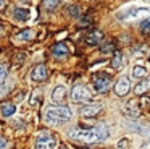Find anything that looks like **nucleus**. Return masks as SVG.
Segmentation results:
<instances>
[{"instance_id": "nucleus-24", "label": "nucleus", "mask_w": 150, "mask_h": 149, "mask_svg": "<svg viewBox=\"0 0 150 149\" xmlns=\"http://www.w3.org/2000/svg\"><path fill=\"white\" fill-rule=\"evenodd\" d=\"M7 76H8V68L5 65H0V83H4Z\"/></svg>"}, {"instance_id": "nucleus-13", "label": "nucleus", "mask_w": 150, "mask_h": 149, "mask_svg": "<svg viewBox=\"0 0 150 149\" xmlns=\"http://www.w3.org/2000/svg\"><path fill=\"white\" fill-rule=\"evenodd\" d=\"M13 16L15 19H18V21H28V19L31 18V11L28 8H15L13 10Z\"/></svg>"}, {"instance_id": "nucleus-10", "label": "nucleus", "mask_w": 150, "mask_h": 149, "mask_svg": "<svg viewBox=\"0 0 150 149\" xmlns=\"http://www.w3.org/2000/svg\"><path fill=\"white\" fill-rule=\"evenodd\" d=\"M68 54H69V49H68V45H66L65 42H58V44H55L53 49H52V55L57 57V58H63Z\"/></svg>"}, {"instance_id": "nucleus-27", "label": "nucleus", "mask_w": 150, "mask_h": 149, "mask_svg": "<svg viewBox=\"0 0 150 149\" xmlns=\"http://www.w3.org/2000/svg\"><path fill=\"white\" fill-rule=\"evenodd\" d=\"M142 104H150V97H142Z\"/></svg>"}, {"instance_id": "nucleus-17", "label": "nucleus", "mask_w": 150, "mask_h": 149, "mask_svg": "<svg viewBox=\"0 0 150 149\" xmlns=\"http://www.w3.org/2000/svg\"><path fill=\"white\" fill-rule=\"evenodd\" d=\"M121 65H123V54L121 52H115V57L111 60V67L118 70V68H121Z\"/></svg>"}, {"instance_id": "nucleus-8", "label": "nucleus", "mask_w": 150, "mask_h": 149, "mask_svg": "<svg viewBox=\"0 0 150 149\" xmlns=\"http://www.w3.org/2000/svg\"><path fill=\"white\" fill-rule=\"evenodd\" d=\"M84 41H86L87 45H98L102 41H103V32L98 31V29H94V31H91L87 36H86Z\"/></svg>"}, {"instance_id": "nucleus-23", "label": "nucleus", "mask_w": 150, "mask_h": 149, "mask_svg": "<svg viewBox=\"0 0 150 149\" xmlns=\"http://www.w3.org/2000/svg\"><path fill=\"white\" fill-rule=\"evenodd\" d=\"M140 32H142L144 36L150 34V21H144L142 24H140Z\"/></svg>"}, {"instance_id": "nucleus-6", "label": "nucleus", "mask_w": 150, "mask_h": 149, "mask_svg": "<svg viewBox=\"0 0 150 149\" xmlns=\"http://www.w3.org/2000/svg\"><path fill=\"white\" fill-rule=\"evenodd\" d=\"M47 76H49V70H47V67L42 63L36 65V67L33 68V71H31V80L37 81V83H39V81H45Z\"/></svg>"}, {"instance_id": "nucleus-12", "label": "nucleus", "mask_w": 150, "mask_h": 149, "mask_svg": "<svg viewBox=\"0 0 150 149\" xmlns=\"http://www.w3.org/2000/svg\"><path fill=\"white\" fill-rule=\"evenodd\" d=\"M65 97H66V87L65 86L60 84V86L53 87V91H52V100H53V102L60 104V102L65 100Z\"/></svg>"}, {"instance_id": "nucleus-14", "label": "nucleus", "mask_w": 150, "mask_h": 149, "mask_svg": "<svg viewBox=\"0 0 150 149\" xmlns=\"http://www.w3.org/2000/svg\"><path fill=\"white\" fill-rule=\"evenodd\" d=\"M147 74V68L144 65H134L132 67V78L139 80V78H145Z\"/></svg>"}, {"instance_id": "nucleus-28", "label": "nucleus", "mask_w": 150, "mask_h": 149, "mask_svg": "<svg viewBox=\"0 0 150 149\" xmlns=\"http://www.w3.org/2000/svg\"><path fill=\"white\" fill-rule=\"evenodd\" d=\"M2 6H4V0H0V8H2Z\"/></svg>"}, {"instance_id": "nucleus-1", "label": "nucleus", "mask_w": 150, "mask_h": 149, "mask_svg": "<svg viewBox=\"0 0 150 149\" xmlns=\"http://www.w3.org/2000/svg\"><path fill=\"white\" fill-rule=\"evenodd\" d=\"M73 117L71 109L68 105H55L45 110V122L50 125H62L69 122Z\"/></svg>"}, {"instance_id": "nucleus-4", "label": "nucleus", "mask_w": 150, "mask_h": 149, "mask_svg": "<svg viewBox=\"0 0 150 149\" xmlns=\"http://www.w3.org/2000/svg\"><path fill=\"white\" fill-rule=\"evenodd\" d=\"M92 83H94V89L97 91V92L103 94V92H107V91L110 89V86H111V74L97 73V74H94Z\"/></svg>"}, {"instance_id": "nucleus-22", "label": "nucleus", "mask_w": 150, "mask_h": 149, "mask_svg": "<svg viewBox=\"0 0 150 149\" xmlns=\"http://www.w3.org/2000/svg\"><path fill=\"white\" fill-rule=\"evenodd\" d=\"M66 11H68V15H71L73 18H79V16H81V8H79V6L71 5V6L66 8Z\"/></svg>"}, {"instance_id": "nucleus-15", "label": "nucleus", "mask_w": 150, "mask_h": 149, "mask_svg": "<svg viewBox=\"0 0 150 149\" xmlns=\"http://www.w3.org/2000/svg\"><path fill=\"white\" fill-rule=\"evenodd\" d=\"M147 13H150V8H137V10H131V15L124 16L123 19H136V18H139L140 15H147Z\"/></svg>"}, {"instance_id": "nucleus-16", "label": "nucleus", "mask_w": 150, "mask_h": 149, "mask_svg": "<svg viewBox=\"0 0 150 149\" xmlns=\"http://www.w3.org/2000/svg\"><path fill=\"white\" fill-rule=\"evenodd\" d=\"M0 112H2V115H4V117H10V115H13V113L16 112V105L7 102V104H4V105H2Z\"/></svg>"}, {"instance_id": "nucleus-7", "label": "nucleus", "mask_w": 150, "mask_h": 149, "mask_svg": "<svg viewBox=\"0 0 150 149\" xmlns=\"http://www.w3.org/2000/svg\"><path fill=\"white\" fill-rule=\"evenodd\" d=\"M129 89H131V83L126 76L120 78V80L116 81V84H115V94H116L118 97H124L129 92Z\"/></svg>"}, {"instance_id": "nucleus-2", "label": "nucleus", "mask_w": 150, "mask_h": 149, "mask_svg": "<svg viewBox=\"0 0 150 149\" xmlns=\"http://www.w3.org/2000/svg\"><path fill=\"white\" fill-rule=\"evenodd\" d=\"M69 138L86 143V144H97L102 141L95 128H81V126H74V128L69 130Z\"/></svg>"}, {"instance_id": "nucleus-26", "label": "nucleus", "mask_w": 150, "mask_h": 149, "mask_svg": "<svg viewBox=\"0 0 150 149\" xmlns=\"http://www.w3.org/2000/svg\"><path fill=\"white\" fill-rule=\"evenodd\" d=\"M5 148H7V141L0 138V149H5Z\"/></svg>"}, {"instance_id": "nucleus-11", "label": "nucleus", "mask_w": 150, "mask_h": 149, "mask_svg": "<svg viewBox=\"0 0 150 149\" xmlns=\"http://www.w3.org/2000/svg\"><path fill=\"white\" fill-rule=\"evenodd\" d=\"M34 36H36V31L31 28L28 29H23L21 32H18L16 36L13 37L15 42H24V41H31V39H34Z\"/></svg>"}, {"instance_id": "nucleus-20", "label": "nucleus", "mask_w": 150, "mask_h": 149, "mask_svg": "<svg viewBox=\"0 0 150 149\" xmlns=\"http://www.w3.org/2000/svg\"><path fill=\"white\" fill-rule=\"evenodd\" d=\"M44 2V6H45L47 10H50V11H52V10H55L57 6L60 5V2H62V0H42Z\"/></svg>"}, {"instance_id": "nucleus-3", "label": "nucleus", "mask_w": 150, "mask_h": 149, "mask_svg": "<svg viewBox=\"0 0 150 149\" xmlns=\"http://www.w3.org/2000/svg\"><path fill=\"white\" fill-rule=\"evenodd\" d=\"M57 148V138L50 131H42L36 139L34 149H55Z\"/></svg>"}, {"instance_id": "nucleus-19", "label": "nucleus", "mask_w": 150, "mask_h": 149, "mask_svg": "<svg viewBox=\"0 0 150 149\" xmlns=\"http://www.w3.org/2000/svg\"><path fill=\"white\" fill-rule=\"evenodd\" d=\"M113 50H115V42L113 41H108V42H105L103 45H100L102 54H111Z\"/></svg>"}, {"instance_id": "nucleus-5", "label": "nucleus", "mask_w": 150, "mask_h": 149, "mask_svg": "<svg viewBox=\"0 0 150 149\" xmlns=\"http://www.w3.org/2000/svg\"><path fill=\"white\" fill-rule=\"evenodd\" d=\"M71 99L74 102H86V100L92 99V92L84 84H74L71 89Z\"/></svg>"}, {"instance_id": "nucleus-9", "label": "nucleus", "mask_w": 150, "mask_h": 149, "mask_svg": "<svg viewBox=\"0 0 150 149\" xmlns=\"http://www.w3.org/2000/svg\"><path fill=\"white\" fill-rule=\"evenodd\" d=\"M100 110H102V104L94 102V104H89V105L82 107V109H81V115L82 117H94V115H97Z\"/></svg>"}, {"instance_id": "nucleus-21", "label": "nucleus", "mask_w": 150, "mask_h": 149, "mask_svg": "<svg viewBox=\"0 0 150 149\" xmlns=\"http://www.w3.org/2000/svg\"><path fill=\"white\" fill-rule=\"evenodd\" d=\"M126 110H127V113H129L131 117H137V109H136V102L134 100H129V102L126 104Z\"/></svg>"}, {"instance_id": "nucleus-18", "label": "nucleus", "mask_w": 150, "mask_h": 149, "mask_svg": "<svg viewBox=\"0 0 150 149\" xmlns=\"http://www.w3.org/2000/svg\"><path fill=\"white\" fill-rule=\"evenodd\" d=\"M150 87V80H145V81H140L139 84H137L136 87H134V92H137V94H142L144 91H147Z\"/></svg>"}, {"instance_id": "nucleus-25", "label": "nucleus", "mask_w": 150, "mask_h": 149, "mask_svg": "<svg viewBox=\"0 0 150 149\" xmlns=\"http://www.w3.org/2000/svg\"><path fill=\"white\" fill-rule=\"evenodd\" d=\"M127 144H129V139L123 138L118 141V149H127Z\"/></svg>"}]
</instances>
